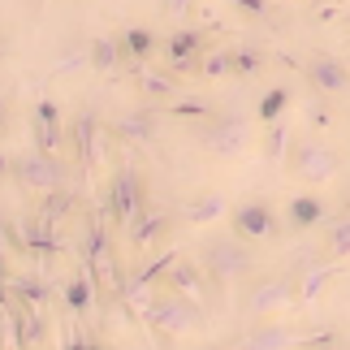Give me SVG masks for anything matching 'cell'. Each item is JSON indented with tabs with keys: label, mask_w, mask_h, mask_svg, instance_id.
<instances>
[{
	"label": "cell",
	"mask_w": 350,
	"mask_h": 350,
	"mask_svg": "<svg viewBox=\"0 0 350 350\" xmlns=\"http://www.w3.org/2000/svg\"><path fill=\"white\" fill-rule=\"evenodd\" d=\"M143 325L156 333V338H186V333H199L204 329V303L191 299V294H178V290H165V294H152L143 303Z\"/></svg>",
	"instance_id": "1"
},
{
	"label": "cell",
	"mask_w": 350,
	"mask_h": 350,
	"mask_svg": "<svg viewBox=\"0 0 350 350\" xmlns=\"http://www.w3.org/2000/svg\"><path fill=\"white\" fill-rule=\"evenodd\" d=\"M251 247H255V242L238 238L230 230V238L217 234V238H204V242H199V255H195V260L208 268L212 281H247L251 268H255V251Z\"/></svg>",
	"instance_id": "2"
},
{
	"label": "cell",
	"mask_w": 350,
	"mask_h": 350,
	"mask_svg": "<svg viewBox=\"0 0 350 350\" xmlns=\"http://www.w3.org/2000/svg\"><path fill=\"white\" fill-rule=\"evenodd\" d=\"M286 165H290L294 178L307 182V186H329L333 178H338V169H342V156L333 152L329 143H320V139H312V134H303V139L290 143Z\"/></svg>",
	"instance_id": "3"
},
{
	"label": "cell",
	"mask_w": 350,
	"mask_h": 350,
	"mask_svg": "<svg viewBox=\"0 0 350 350\" xmlns=\"http://www.w3.org/2000/svg\"><path fill=\"white\" fill-rule=\"evenodd\" d=\"M104 212H109V221H113L117 234L130 230L139 212H147V191H143L139 169H134L130 160H121V165H117L113 182H109V195H104Z\"/></svg>",
	"instance_id": "4"
},
{
	"label": "cell",
	"mask_w": 350,
	"mask_h": 350,
	"mask_svg": "<svg viewBox=\"0 0 350 350\" xmlns=\"http://www.w3.org/2000/svg\"><path fill=\"white\" fill-rule=\"evenodd\" d=\"M195 139H199L204 152L221 156V160H234L251 147V121L242 113H212L204 126L195 130Z\"/></svg>",
	"instance_id": "5"
},
{
	"label": "cell",
	"mask_w": 350,
	"mask_h": 350,
	"mask_svg": "<svg viewBox=\"0 0 350 350\" xmlns=\"http://www.w3.org/2000/svg\"><path fill=\"white\" fill-rule=\"evenodd\" d=\"M9 173L18 178L22 191H57V186H65V169L57 165V156H48L44 147L39 152H18L9 156Z\"/></svg>",
	"instance_id": "6"
},
{
	"label": "cell",
	"mask_w": 350,
	"mask_h": 350,
	"mask_svg": "<svg viewBox=\"0 0 350 350\" xmlns=\"http://www.w3.org/2000/svg\"><path fill=\"white\" fill-rule=\"evenodd\" d=\"M294 277L290 273H281V277H264V281H251L247 294H242V307H247L251 316H273L281 312V307H294Z\"/></svg>",
	"instance_id": "7"
},
{
	"label": "cell",
	"mask_w": 350,
	"mask_h": 350,
	"mask_svg": "<svg viewBox=\"0 0 350 350\" xmlns=\"http://www.w3.org/2000/svg\"><path fill=\"white\" fill-rule=\"evenodd\" d=\"M230 230L247 242H273L281 234V225L273 217V204H264V199H247V204L230 208Z\"/></svg>",
	"instance_id": "8"
},
{
	"label": "cell",
	"mask_w": 350,
	"mask_h": 350,
	"mask_svg": "<svg viewBox=\"0 0 350 350\" xmlns=\"http://www.w3.org/2000/svg\"><path fill=\"white\" fill-rule=\"evenodd\" d=\"M204 48H208V31H199V26H178V31L169 35V44H165L169 70H178V74H199Z\"/></svg>",
	"instance_id": "9"
},
{
	"label": "cell",
	"mask_w": 350,
	"mask_h": 350,
	"mask_svg": "<svg viewBox=\"0 0 350 350\" xmlns=\"http://www.w3.org/2000/svg\"><path fill=\"white\" fill-rule=\"evenodd\" d=\"M303 74H307V83H312V91H320V96H329V100H346L350 96V70L338 61V57H312L303 65Z\"/></svg>",
	"instance_id": "10"
},
{
	"label": "cell",
	"mask_w": 350,
	"mask_h": 350,
	"mask_svg": "<svg viewBox=\"0 0 350 350\" xmlns=\"http://www.w3.org/2000/svg\"><path fill=\"white\" fill-rule=\"evenodd\" d=\"M70 143H74V152H78V160H83L87 169L104 165V134H100L96 113H78L70 121Z\"/></svg>",
	"instance_id": "11"
},
{
	"label": "cell",
	"mask_w": 350,
	"mask_h": 350,
	"mask_svg": "<svg viewBox=\"0 0 350 350\" xmlns=\"http://www.w3.org/2000/svg\"><path fill=\"white\" fill-rule=\"evenodd\" d=\"M117 44H121L126 70L139 74V70H147V61H152V52H156V31L152 26H126V31L117 35Z\"/></svg>",
	"instance_id": "12"
},
{
	"label": "cell",
	"mask_w": 350,
	"mask_h": 350,
	"mask_svg": "<svg viewBox=\"0 0 350 350\" xmlns=\"http://www.w3.org/2000/svg\"><path fill=\"white\" fill-rule=\"evenodd\" d=\"M96 294H100V281H96V273H91V264L83 260V268L65 281V312H70L74 320H83L91 307H96Z\"/></svg>",
	"instance_id": "13"
},
{
	"label": "cell",
	"mask_w": 350,
	"mask_h": 350,
	"mask_svg": "<svg viewBox=\"0 0 350 350\" xmlns=\"http://www.w3.org/2000/svg\"><path fill=\"white\" fill-rule=\"evenodd\" d=\"M169 230H173V217L169 212H139L134 217V225L126 230V242H130V251H147L152 242H165L169 238Z\"/></svg>",
	"instance_id": "14"
},
{
	"label": "cell",
	"mask_w": 350,
	"mask_h": 350,
	"mask_svg": "<svg viewBox=\"0 0 350 350\" xmlns=\"http://www.w3.org/2000/svg\"><path fill=\"white\" fill-rule=\"evenodd\" d=\"M113 139L126 143V147H143L156 139V109H134V113H121L113 121Z\"/></svg>",
	"instance_id": "15"
},
{
	"label": "cell",
	"mask_w": 350,
	"mask_h": 350,
	"mask_svg": "<svg viewBox=\"0 0 350 350\" xmlns=\"http://www.w3.org/2000/svg\"><path fill=\"white\" fill-rule=\"evenodd\" d=\"M208 281H212V277H208V268L199 264V260H186V255H182V260L169 268V277H165V290L191 294V299H199V303H204V294H208Z\"/></svg>",
	"instance_id": "16"
},
{
	"label": "cell",
	"mask_w": 350,
	"mask_h": 350,
	"mask_svg": "<svg viewBox=\"0 0 350 350\" xmlns=\"http://www.w3.org/2000/svg\"><path fill=\"white\" fill-rule=\"evenodd\" d=\"M325 217H329V204L320 195H294L286 204V225L294 234H307L316 225H325Z\"/></svg>",
	"instance_id": "17"
},
{
	"label": "cell",
	"mask_w": 350,
	"mask_h": 350,
	"mask_svg": "<svg viewBox=\"0 0 350 350\" xmlns=\"http://www.w3.org/2000/svg\"><path fill=\"white\" fill-rule=\"evenodd\" d=\"M333 277H338V264L316 260V264H312V268H307V273L299 277V290H294V312H307V307H316L320 290H325Z\"/></svg>",
	"instance_id": "18"
},
{
	"label": "cell",
	"mask_w": 350,
	"mask_h": 350,
	"mask_svg": "<svg viewBox=\"0 0 350 350\" xmlns=\"http://www.w3.org/2000/svg\"><path fill=\"white\" fill-rule=\"evenodd\" d=\"M225 212H230V199H225L221 191H204V195H195V199H186V204H182V221L191 225V230H199V225L221 221Z\"/></svg>",
	"instance_id": "19"
},
{
	"label": "cell",
	"mask_w": 350,
	"mask_h": 350,
	"mask_svg": "<svg viewBox=\"0 0 350 350\" xmlns=\"http://www.w3.org/2000/svg\"><path fill=\"white\" fill-rule=\"evenodd\" d=\"M139 78V96L143 100H178V91H182V83H178V70H152V65H147V70H139L134 74Z\"/></svg>",
	"instance_id": "20"
},
{
	"label": "cell",
	"mask_w": 350,
	"mask_h": 350,
	"mask_svg": "<svg viewBox=\"0 0 350 350\" xmlns=\"http://www.w3.org/2000/svg\"><path fill=\"white\" fill-rule=\"evenodd\" d=\"M5 294H13V299L26 303V307H44L52 299V286L39 273H18V277L5 281Z\"/></svg>",
	"instance_id": "21"
},
{
	"label": "cell",
	"mask_w": 350,
	"mask_h": 350,
	"mask_svg": "<svg viewBox=\"0 0 350 350\" xmlns=\"http://www.w3.org/2000/svg\"><path fill=\"white\" fill-rule=\"evenodd\" d=\"M290 121L286 117H277V121H268L264 126V134H260V156L268 160V165H281V160H286V152H290Z\"/></svg>",
	"instance_id": "22"
},
{
	"label": "cell",
	"mask_w": 350,
	"mask_h": 350,
	"mask_svg": "<svg viewBox=\"0 0 350 350\" xmlns=\"http://www.w3.org/2000/svg\"><path fill=\"white\" fill-rule=\"evenodd\" d=\"M70 212H74V195L65 191V186L44 191V195H39V204H35V217H39V225H48V230H57Z\"/></svg>",
	"instance_id": "23"
},
{
	"label": "cell",
	"mask_w": 350,
	"mask_h": 350,
	"mask_svg": "<svg viewBox=\"0 0 350 350\" xmlns=\"http://www.w3.org/2000/svg\"><path fill=\"white\" fill-rule=\"evenodd\" d=\"M320 251H325V260H329V264H342V260H350V212H346V217H333V221L325 225Z\"/></svg>",
	"instance_id": "24"
},
{
	"label": "cell",
	"mask_w": 350,
	"mask_h": 350,
	"mask_svg": "<svg viewBox=\"0 0 350 350\" xmlns=\"http://www.w3.org/2000/svg\"><path fill=\"white\" fill-rule=\"evenodd\" d=\"M87 65H91L96 74H113L117 65H121V44H117V35L91 39V44H87Z\"/></svg>",
	"instance_id": "25"
},
{
	"label": "cell",
	"mask_w": 350,
	"mask_h": 350,
	"mask_svg": "<svg viewBox=\"0 0 350 350\" xmlns=\"http://www.w3.org/2000/svg\"><path fill=\"white\" fill-rule=\"evenodd\" d=\"M247 346H264V350H277V346H299V338L286 329V325H255L251 333H247Z\"/></svg>",
	"instance_id": "26"
},
{
	"label": "cell",
	"mask_w": 350,
	"mask_h": 350,
	"mask_svg": "<svg viewBox=\"0 0 350 350\" xmlns=\"http://www.w3.org/2000/svg\"><path fill=\"white\" fill-rule=\"evenodd\" d=\"M294 104V96L286 87H268L264 96H260V109H255V117H260V126H268V121H277V117H286V109Z\"/></svg>",
	"instance_id": "27"
},
{
	"label": "cell",
	"mask_w": 350,
	"mask_h": 350,
	"mask_svg": "<svg viewBox=\"0 0 350 350\" xmlns=\"http://www.w3.org/2000/svg\"><path fill=\"white\" fill-rule=\"evenodd\" d=\"M199 74L204 78H225V74H238V52L234 48H217L199 61Z\"/></svg>",
	"instance_id": "28"
},
{
	"label": "cell",
	"mask_w": 350,
	"mask_h": 350,
	"mask_svg": "<svg viewBox=\"0 0 350 350\" xmlns=\"http://www.w3.org/2000/svg\"><path fill=\"white\" fill-rule=\"evenodd\" d=\"M165 113H173V117H212V113H217V104L199 100V96H182V100H173Z\"/></svg>",
	"instance_id": "29"
},
{
	"label": "cell",
	"mask_w": 350,
	"mask_h": 350,
	"mask_svg": "<svg viewBox=\"0 0 350 350\" xmlns=\"http://www.w3.org/2000/svg\"><path fill=\"white\" fill-rule=\"evenodd\" d=\"M268 65V57L260 48H238V74L242 78H260V70Z\"/></svg>",
	"instance_id": "30"
},
{
	"label": "cell",
	"mask_w": 350,
	"mask_h": 350,
	"mask_svg": "<svg viewBox=\"0 0 350 350\" xmlns=\"http://www.w3.org/2000/svg\"><path fill=\"white\" fill-rule=\"evenodd\" d=\"M325 100L329 96H320V91H316V100H307V121H312V126H329L333 121V113L325 109Z\"/></svg>",
	"instance_id": "31"
},
{
	"label": "cell",
	"mask_w": 350,
	"mask_h": 350,
	"mask_svg": "<svg viewBox=\"0 0 350 350\" xmlns=\"http://www.w3.org/2000/svg\"><path fill=\"white\" fill-rule=\"evenodd\" d=\"M234 9H242L247 18H268V9H273V0H234Z\"/></svg>",
	"instance_id": "32"
},
{
	"label": "cell",
	"mask_w": 350,
	"mask_h": 350,
	"mask_svg": "<svg viewBox=\"0 0 350 350\" xmlns=\"http://www.w3.org/2000/svg\"><path fill=\"white\" fill-rule=\"evenodd\" d=\"M191 9H195V0H165V13H169V18H186Z\"/></svg>",
	"instance_id": "33"
},
{
	"label": "cell",
	"mask_w": 350,
	"mask_h": 350,
	"mask_svg": "<svg viewBox=\"0 0 350 350\" xmlns=\"http://www.w3.org/2000/svg\"><path fill=\"white\" fill-rule=\"evenodd\" d=\"M333 342H338V333H312V338H299V346H333Z\"/></svg>",
	"instance_id": "34"
},
{
	"label": "cell",
	"mask_w": 350,
	"mask_h": 350,
	"mask_svg": "<svg viewBox=\"0 0 350 350\" xmlns=\"http://www.w3.org/2000/svg\"><path fill=\"white\" fill-rule=\"evenodd\" d=\"M346 31H350V18H346Z\"/></svg>",
	"instance_id": "35"
},
{
	"label": "cell",
	"mask_w": 350,
	"mask_h": 350,
	"mask_svg": "<svg viewBox=\"0 0 350 350\" xmlns=\"http://www.w3.org/2000/svg\"><path fill=\"white\" fill-rule=\"evenodd\" d=\"M290 5H294V0H290Z\"/></svg>",
	"instance_id": "36"
}]
</instances>
